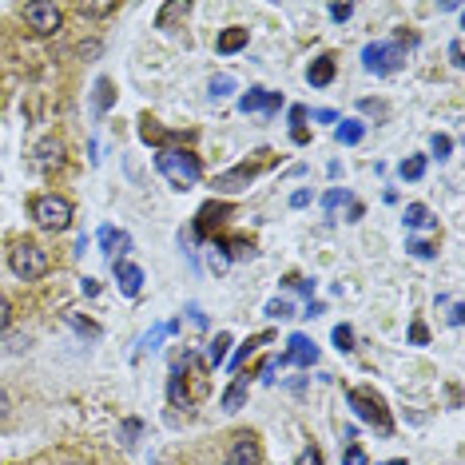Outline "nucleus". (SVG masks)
<instances>
[{
	"label": "nucleus",
	"mask_w": 465,
	"mask_h": 465,
	"mask_svg": "<svg viewBox=\"0 0 465 465\" xmlns=\"http://www.w3.org/2000/svg\"><path fill=\"white\" fill-rule=\"evenodd\" d=\"M33 164L40 171H52V167H64V144H60L56 136H48V139H40L36 151H33Z\"/></svg>",
	"instance_id": "obj_9"
},
{
	"label": "nucleus",
	"mask_w": 465,
	"mask_h": 465,
	"mask_svg": "<svg viewBox=\"0 0 465 465\" xmlns=\"http://www.w3.org/2000/svg\"><path fill=\"white\" fill-rule=\"evenodd\" d=\"M461 318H465V310L461 307H450V322H453V327H461Z\"/></svg>",
	"instance_id": "obj_43"
},
{
	"label": "nucleus",
	"mask_w": 465,
	"mask_h": 465,
	"mask_svg": "<svg viewBox=\"0 0 465 465\" xmlns=\"http://www.w3.org/2000/svg\"><path fill=\"white\" fill-rule=\"evenodd\" d=\"M242 402H247V378H242V374H239V378L227 386V394H223V410L235 413V410L242 406Z\"/></svg>",
	"instance_id": "obj_17"
},
{
	"label": "nucleus",
	"mask_w": 465,
	"mask_h": 465,
	"mask_svg": "<svg viewBox=\"0 0 465 465\" xmlns=\"http://www.w3.org/2000/svg\"><path fill=\"white\" fill-rule=\"evenodd\" d=\"M402 60H406V52H402V44L394 40V44H366L362 48V64H366V72L374 76H390V72H398L402 68Z\"/></svg>",
	"instance_id": "obj_4"
},
{
	"label": "nucleus",
	"mask_w": 465,
	"mask_h": 465,
	"mask_svg": "<svg viewBox=\"0 0 465 465\" xmlns=\"http://www.w3.org/2000/svg\"><path fill=\"white\" fill-rule=\"evenodd\" d=\"M338 72V64H335V56H318L315 64L307 68V80H310V88H327L330 80H335Z\"/></svg>",
	"instance_id": "obj_12"
},
{
	"label": "nucleus",
	"mask_w": 465,
	"mask_h": 465,
	"mask_svg": "<svg viewBox=\"0 0 465 465\" xmlns=\"http://www.w3.org/2000/svg\"><path fill=\"white\" fill-rule=\"evenodd\" d=\"M287 354H279L275 358V366H315L318 362V346L310 342L307 335H290V342H287Z\"/></svg>",
	"instance_id": "obj_7"
},
{
	"label": "nucleus",
	"mask_w": 465,
	"mask_h": 465,
	"mask_svg": "<svg viewBox=\"0 0 465 465\" xmlns=\"http://www.w3.org/2000/svg\"><path fill=\"white\" fill-rule=\"evenodd\" d=\"M24 20L36 36H52L64 24V13H60V5H52V0H33V5H24Z\"/></svg>",
	"instance_id": "obj_6"
},
{
	"label": "nucleus",
	"mask_w": 465,
	"mask_h": 465,
	"mask_svg": "<svg viewBox=\"0 0 465 465\" xmlns=\"http://www.w3.org/2000/svg\"><path fill=\"white\" fill-rule=\"evenodd\" d=\"M187 13H191V5H187V0H167V5L159 8L156 24H159V28H167V33H171V28H176V20H184Z\"/></svg>",
	"instance_id": "obj_14"
},
{
	"label": "nucleus",
	"mask_w": 465,
	"mask_h": 465,
	"mask_svg": "<svg viewBox=\"0 0 465 465\" xmlns=\"http://www.w3.org/2000/svg\"><path fill=\"white\" fill-rule=\"evenodd\" d=\"M346 402H350V410L358 413L362 422H370V426H378L382 433H390V413H386V402H382L378 394H370V390H350Z\"/></svg>",
	"instance_id": "obj_5"
},
{
	"label": "nucleus",
	"mask_w": 465,
	"mask_h": 465,
	"mask_svg": "<svg viewBox=\"0 0 465 465\" xmlns=\"http://www.w3.org/2000/svg\"><path fill=\"white\" fill-rule=\"evenodd\" d=\"M267 315H270V318H290L295 310H290L287 299H275V302H267Z\"/></svg>",
	"instance_id": "obj_27"
},
{
	"label": "nucleus",
	"mask_w": 465,
	"mask_h": 465,
	"mask_svg": "<svg viewBox=\"0 0 465 465\" xmlns=\"http://www.w3.org/2000/svg\"><path fill=\"white\" fill-rule=\"evenodd\" d=\"M362 136H366V124H362V119H342V124L335 128V139L338 144H362Z\"/></svg>",
	"instance_id": "obj_16"
},
{
	"label": "nucleus",
	"mask_w": 465,
	"mask_h": 465,
	"mask_svg": "<svg viewBox=\"0 0 465 465\" xmlns=\"http://www.w3.org/2000/svg\"><path fill=\"white\" fill-rule=\"evenodd\" d=\"M156 171L179 191L195 187L199 179H204V164H199V156L195 151H187V147H164L156 156Z\"/></svg>",
	"instance_id": "obj_1"
},
{
	"label": "nucleus",
	"mask_w": 465,
	"mask_h": 465,
	"mask_svg": "<svg viewBox=\"0 0 465 465\" xmlns=\"http://www.w3.org/2000/svg\"><path fill=\"white\" fill-rule=\"evenodd\" d=\"M299 465H322L318 450H302V453H299Z\"/></svg>",
	"instance_id": "obj_37"
},
{
	"label": "nucleus",
	"mask_w": 465,
	"mask_h": 465,
	"mask_svg": "<svg viewBox=\"0 0 465 465\" xmlns=\"http://www.w3.org/2000/svg\"><path fill=\"white\" fill-rule=\"evenodd\" d=\"M398 176L410 179V184H413V179H422V176H426V156H410L406 164L398 167Z\"/></svg>",
	"instance_id": "obj_19"
},
{
	"label": "nucleus",
	"mask_w": 465,
	"mask_h": 465,
	"mask_svg": "<svg viewBox=\"0 0 465 465\" xmlns=\"http://www.w3.org/2000/svg\"><path fill=\"white\" fill-rule=\"evenodd\" d=\"M231 247V259H251L255 251H251V242H242V239H235V242H227Z\"/></svg>",
	"instance_id": "obj_32"
},
{
	"label": "nucleus",
	"mask_w": 465,
	"mask_h": 465,
	"mask_svg": "<svg viewBox=\"0 0 465 465\" xmlns=\"http://www.w3.org/2000/svg\"><path fill=\"white\" fill-rule=\"evenodd\" d=\"M450 60H453V68L465 64V60H461V40H453V44H450Z\"/></svg>",
	"instance_id": "obj_39"
},
{
	"label": "nucleus",
	"mask_w": 465,
	"mask_h": 465,
	"mask_svg": "<svg viewBox=\"0 0 465 465\" xmlns=\"http://www.w3.org/2000/svg\"><path fill=\"white\" fill-rule=\"evenodd\" d=\"M119 438H124V446H136V438H139V422H136V418H128V422H124V430H119Z\"/></svg>",
	"instance_id": "obj_30"
},
{
	"label": "nucleus",
	"mask_w": 465,
	"mask_h": 465,
	"mask_svg": "<svg viewBox=\"0 0 465 465\" xmlns=\"http://www.w3.org/2000/svg\"><path fill=\"white\" fill-rule=\"evenodd\" d=\"M112 100H116L112 80H96V112H108V108H112Z\"/></svg>",
	"instance_id": "obj_22"
},
{
	"label": "nucleus",
	"mask_w": 465,
	"mask_h": 465,
	"mask_svg": "<svg viewBox=\"0 0 465 465\" xmlns=\"http://www.w3.org/2000/svg\"><path fill=\"white\" fill-rule=\"evenodd\" d=\"M8 267H13L16 279L33 282V279H40V275H48L52 259H48V251L40 247V242L24 239V242H16V247H13V255H8Z\"/></svg>",
	"instance_id": "obj_2"
},
{
	"label": "nucleus",
	"mask_w": 465,
	"mask_h": 465,
	"mask_svg": "<svg viewBox=\"0 0 465 465\" xmlns=\"http://www.w3.org/2000/svg\"><path fill=\"white\" fill-rule=\"evenodd\" d=\"M167 398H171V406H191V398H187V386L179 382V374H171V382H167Z\"/></svg>",
	"instance_id": "obj_21"
},
{
	"label": "nucleus",
	"mask_w": 465,
	"mask_h": 465,
	"mask_svg": "<svg viewBox=\"0 0 465 465\" xmlns=\"http://www.w3.org/2000/svg\"><path fill=\"white\" fill-rule=\"evenodd\" d=\"M315 119H318V124H335V112H330V108H322V112H315Z\"/></svg>",
	"instance_id": "obj_42"
},
{
	"label": "nucleus",
	"mask_w": 465,
	"mask_h": 465,
	"mask_svg": "<svg viewBox=\"0 0 465 465\" xmlns=\"http://www.w3.org/2000/svg\"><path fill=\"white\" fill-rule=\"evenodd\" d=\"M96 52H100L96 40H92V44H80V56H96Z\"/></svg>",
	"instance_id": "obj_44"
},
{
	"label": "nucleus",
	"mask_w": 465,
	"mask_h": 465,
	"mask_svg": "<svg viewBox=\"0 0 465 465\" xmlns=\"http://www.w3.org/2000/svg\"><path fill=\"white\" fill-rule=\"evenodd\" d=\"M33 219L44 231H68L72 227V204L64 195H36L33 199Z\"/></svg>",
	"instance_id": "obj_3"
},
{
	"label": "nucleus",
	"mask_w": 465,
	"mask_h": 465,
	"mask_svg": "<svg viewBox=\"0 0 465 465\" xmlns=\"http://www.w3.org/2000/svg\"><path fill=\"white\" fill-rule=\"evenodd\" d=\"M8 327H13V302H8L5 295H0V335H5Z\"/></svg>",
	"instance_id": "obj_31"
},
{
	"label": "nucleus",
	"mask_w": 465,
	"mask_h": 465,
	"mask_svg": "<svg viewBox=\"0 0 465 465\" xmlns=\"http://www.w3.org/2000/svg\"><path fill=\"white\" fill-rule=\"evenodd\" d=\"M262 342H270V335H255V338H247V342H242V346L235 350V358H231V370H239L242 362H247L251 354H255V346H262Z\"/></svg>",
	"instance_id": "obj_18"
},
{
	"label": "nucleus",
	"mask_w": 465,
	"mask_h": 465,
	"mask_svg": "<svg viewBox=\"0 0 465 465\" xmlns=\"http://www.w3.org/2000/svg\"><path fill=\"white\" fill-rule=\"evenodd\" d=\"M330 338H335V346H338L342 354L354 350V330H350V327H335V335H330Z\"/></svg>",
	"instance_id": "obj_25"
},
{
	"label": "nucleus",
	"mask_w": 465,
	"mask_h": 465,
	"mask_svg": "<svg viewBox=\"0 0 465 465\" xmlns=\"http://www.w3.org/2000/svg\"><path fill=\"white\" fill-rule=\"evenodd\" d=\"M346 199H350L346 191H338V187H335V191H327V199H322V204H327V211H335L338 204H346Z\"/></svg>",
	"instance_id": "obj_33"
},
{
	"label": "nucleus",
	"mask_w": 465,
	"mask_h": 465,
	"mask_svg": "<svg viewBox=\"0 0 465 465\" xmlns=\"http://www.w3.org/2000/svg\"><path fill=\"white\" fill-rule=\"evenodd\" d=\"M350 13H354L350 5H330V16H335L338 24H346V20H350Z\"/></svg>",
	"instance_id": "obj_35"
},
{
	"label": "nucleus",
	"mask_w": 465,
	"mask_h": 465,
	"mask_svg": "<svg viewBox=\"0 0 465 465\" xmlns=\"http://www.w3.org/2000/svg\"><path fill=\"white\" fill-rule=\"evenodd\" d=\"M227 346H231V335H215V346H211V366H219V362H227Z\"/></svg>",
	"instance_id": "obj_24"
},
{
	"label": "nucleus",
	"mask_w": 465,
	"mask_h": 465,
	"mask_svg": "<svg viewBox=\"0 0 465 465\" xmlns=\"http://www.w3.org/2000/svg\"><path fill=\"white\" fill-rule=\"evenodd\" d=\"M262 461V450H259V438L255 433H239L227 450V465H259Z\"/></svg>",
	"instance_id": "obj_8"
},
{
	"label": "nucleus",
	"mask_w": 465,
	"mask_h": 465,
	"mask_svg": "<svg viewBox=\"0 0 465 465\" xmlns=\"http://www.w3.org/2000/svg\"><path fill=\"white\" fill-rule=\"evenodd\" d=\"M100 247H104V255H116V251H119V255H128V251H131V235H128V231H116V227H104V231H100Z\"/></svg>",
	"instance_id": "obj_13"
},
{
	"label": "nucleus",
	"mask_w": 465,
	"mask_h": 465,
	"mask_svg": "<svg viewBox=\"0 0 465 465\" xmlns=\"http://www.w3.org/2000/svg\"><path fill=\"white\" fill-rule=\"evenodd\" d=\"M139 136H144V144H164L167 139V131L164 128H156L151 119H144V128H139Z\"/></svg>",
	"instance_id": "obj_26"
},
{
	"label": "nucleus",
	"mask_w": 465,
	"mask_h": 465,
	"mask_svg": "<svg viewBox=\"0 0 465 465\" xmlns=\"http://www.w3.org/2000/svg\"><path fill=\"white\" fill-rule=\"evenodd\" d=\"M310 204V191H295V195H290V207H307Z\"/></svg>",
	"instance_id": "obj_40"
},
{
	"label": "nucleus",
	"mask_w": 465,
	"mask_h": 465,
	"mask_svg": "<svg viewBox=\"0 0 465 465\" xmlns=\"http://www.w3.org/2000/svg\"><path fill=\"white\" fill-rule=\"evenodd\" d=\"M116 0H84V5H80V13L84 16H112L116 13Z\"/></svg>",
	"instance_id": "obj_20"
},
{
	"label": "nucleus",
	"mask_w": 465,
	"mask_h": 465,
	"mask_svg": "<svg viewBox=\"0 0 465 465\" xmlns=\"http://www.w3.org/2000/svg\"><path fill=\"white\" fill-rule=\"evenodd\" d=\"M116 282H119V290H124L128 299H136L139 290H144V270H139L136 262H119L116 259Z\"/></svg>",
	"instance_id": "obj_11"
},
{
	"label": "nucleus",
	"mask_w": 465,
	"mask_h": 465,
	"mask_svg": "<svg viewBox=\"0 0 465 465\" xmlns=\"http://www.w3.org/2000/svg\"><path fill=\"white\" fill-rule=\"evenodd\" d=\"M410 251H413L418 259H433V247H430V242H410Z\"/></svg>",
	"instance_id": "obj_36"
},
{
	"label": "nucleus",
	"mask_w": 465,
	"mask_h": 465,
	"mask_svg": "<svg viewBox=\"0 0 465 465\" xmlns=\"http://www.w3.org/2000/svg\"><path fill=\"white\" fill-rule=\"evenodd\" d=\"M5 418H8V394L0 390V422H5Z\"/></svg>",
	"instance_id": "obj_45"
},
{
	"label": "nucleus",
	"mask_w": 465,
	"mask_h": 465,
	"mask_svg": "<svg viewBox=\"0 0 465 465\" xmlns=\"http://www.w3.org/2000/svg\"><path fill=\"white\" fill-rule=\"evenodd\" d=\"M402 223H406V227H430L433 219H430V211L422 207V204H410V207H406V219H402Z\"/></svg>",
	"instance_id": "obj_23"
},
{
	"label": "nucleus",
	"mask_w": 465,
	"mask_h": 465,
	"mask_svg": "<svg viewBox=\"0 0 465 465\" xmlns=\"http://www.w3.org/2000/svg\"><path fill=\"white\" fill-rule=\"evenodd\" d=\"M358 108H362V112H374V116H378V112H386V108H382V104H378V100H362V104H358Z\"/></svg>",
	"instance_id": "obj_41"
},
{
	"label": "nucleus",
	"mask_w": 465,
	"mask_h": 465,
	"mask_svg": "<svg viewBox=\"0 0 465 465\" xmlns=\"http://www.w3.org/2000/svg\"><path fill=\"white\" fill-rule=\"evenodd\" d=\"M231 88H235V80H231V76H215V80H211V96H227L231 92Z\"/></svg>",
	"instance_id": "obj_29"
},
{
	"label": "nucleus",
	"mask_w": 465,
	"mask_h": 465,
	"mask_svg": "<svg viewBox=\"0 0 465 465\" xmlns=\"http://www.w3.org/2000/svg\"><path fill=\"white\" fill-rule=\"evenodd\" d=\"M410 338H413V342H418V346H422V342H426L430 335H426V327H422V322H413V327H410Z\"/></svg>",
	"instance_id": "obj_38"
},
{
	"label": "nucleus",
	"mask_w": 465,
	"mask_h": 465,
	"mask_svg": "<svg viewBox=\"0 0 465 465\" xmlns=\"http://www.w3.org/2000/svg\"><path fill=\"white\" fill-rule=\"evenodd\" d=\"M433 156H438V159H450V151H453V139L450 136H433Z\"/></svg>",
	"instance_id": "obj_28"
},
{
	"label": "nucleus",
	"mask_w": 465,
	"mask_h": 465,
	"mask_svg": "<svg viewBox=\"0 0 465 465\" xmlns=\"http://www.w3.org/2000/svg\"><path fill=\"white\" fill-rule=\"evenodd\" d=\"M242 112H279L282 108V96L279 92H267V88H247V96L239 100Z\"/></svg>",
	"instance_id": "obj_10"
},
{
	"label": "nucleus",
	"mask_w": 465,
	"mask_h": 465,
	"mask_svg": "<svg viewBox=\"0 0 465 465\" xmlns=\"http://www.w3.org/2000/svg\"><path fill=\"white\" fill-rule=\"evenodd\" d=\"M386 465H406V461H402V458H398V461H386Z\"/></svg>",
	"instance_id": "obj_46"
},
{
	"label": "nucleus",
	"mask_w": 465,
	"mask_h": 465,
	"mask_svg": "<svg viewBox=\"0 0 465 465\" xmlns=\"http://www.w3.org/2000/svg\"><path fill=\"white\" fill-rule=\"evenodd\" d=\"M342 465H370V461H366V453H362L358 446H350L346 458H342Z\"/></svg>",
	"instance_id": "obj_34"
},
{
	"label": "nucleus",
	"mask_w": 465,
	"mask_h": 465,
	"mask_svg": "<svg viewBox=\"0 0 465 465\" xmlns=\"http://www.w3.org/2000/svg\"><path fill=\"white\" fill-rule=\"evenodd\" d=\"M247 40H251V36H247V28H239V24H235V28H227V33L219 36V44H215V48H219L223 56H231V52H242V48H247Z\"/></svg>",
	"instance_id": "obj_15"
}]
</instances>
